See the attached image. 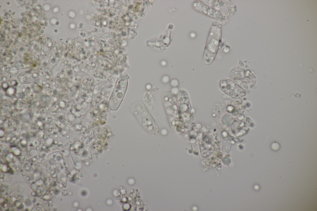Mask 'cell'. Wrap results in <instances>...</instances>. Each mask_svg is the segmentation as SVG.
I'll return each instance as SVG.
<instances>
[{
    "label": "cell",
    "instance_id": "6da1fadb",
    "mask_svg": "<svg viewBox=\"0 0 317 211\" xmlns=\"http://www.w3.org/2000/svg\"><path fill=\"white\" fill-rule=\"evenodd\" d=\"M221 36V29L219 27L211 29L208 36L203 57L205 64H211L217 52Z\"/></svg>",
    "mask_w": 317,
    "mask_h": 211
},
{
    "label": "cell",
    "instance_id": "7a4b0ae2",
    "mask_svg": "<svg viewBox=\"0 0 317 211\" xmlns=\"http://www.w3.org/2000/svg\"><path fill=\"white\" fill-rule=\"evenodd\" d=\"M193 6L196 10L215 19H219L222 16L219 11L201 1H197L194 2Z\"/></svg>",
    "mask_w": 317,
    "mask_h": 211
},
{
    "label": "cell",
    "instance_id": "3957f363",
    "mask_svg": "<svg viewBox=\"0 0 317 211\" xmlns=\"http://www.w3.org/2000/svg\"><path fill=\"white\" fill-rule=\"evenodd\" d=\"M220 88L225 93L229 94L234 92L240 93L241 89L233 82L229 80H221L220 82Z\"/></svg>",
    "mask_w": 317,
    "mask_h": 211
},
{
    "label": "cell",
    "instance_id": "277c9868",
    "mask_svg": "<svg viewBox=\"0 0 317 211\" xmlns=\"http://www.w3.org/2000/svg\"><path fill=\"white\" fill-rule=\"evenodd\" d=\"M279 147V145L277 143H274L272 144V148L274 150H277Z\"/></svg>",
    "mask_w": 317,
    "mask_h": 211
}]
</instances>
